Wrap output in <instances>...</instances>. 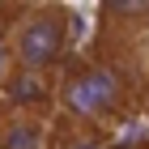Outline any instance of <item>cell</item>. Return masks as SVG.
<instances>
[{"instance_id": "4", "label": "cell", "mask_w": 149, "mask_h": 149, "mask_svg": "<svg viewBox=\"0 0 149 149\" xmlns=\"http://www.w3.org/2000/svg\"><path fill=\"white\" fill-rule=\"evenodd\" d=\"M0 149H47V124L34 111H17L0 124Z\"/></svg>"}, {"instance_id": "1", "label": "cell", "mask_w": 149, "mask_h": 149, "mask_svg": "<svg viewBox=\"0 0 149 149\" xmlns=\"http://www.w3.org/2000/svg\"><path fill=\"white\" fill-rule=\"evenodd\" d=\"M4 51L22 68L51 72L68 51V13L60 4H34L30 13L17 17V26H9Z\"/></svg>"}, {"instance_id": "2", "label": "cell", "mask_w": 149, "mask_h": 149, "mask_svg": "<svg viewBox=\"0 0 149 149\" xmlns=\"http://www.w3.org/2000/svg\"><path fill=\"white\" fill-rule=\"evenodd\" d=\"M56 102L64 115L94 124V119H107V115H115L124 107V81L107 64H77L56 85Z\"/></svg>"}, {"instance_id": "7", "label": "cell", "mask_w": 149, "mask_h": 149, "mask_svg": "<svg viewBox=\"0 0 149 149\" xmlns=\"http://www.w3.org/2000/svg\"><path fill=\"white\" fill-rule=\"evenodd\" d=\"M141 60H145V64H149V22H141Z\"/></svg>"}, {"instance_id": "3", "label": "cell", "mask_w": 149, "mask_h": 149, "mask_svg": "<svg viewBox=\"0 0 149 149\" xmlns=\"http://www.w3.org/2000/svg\"><path fill=\"white\" fill-rule=\"evenodd\" d=\"M0 90L9 98L17 111H38V107L51 102V72H38V68H22V64H13L9 60V72L0 81Z\"/></svg>"}, {"instance_id": "8", "label": "cell", "mask_w": 149, "mask_h": 149, "mask_svg": "<svg viewBox=\"0 0 149 149\" xmlns=\"http://www.w3.org/2000/svg\"><path fill=\"white\" fill-rule=\"evenodd\" d=\"M9 26H13V13H9V4H4V0H0V38L9 34Z\"/></svg>"}, {"instance_id": "6", "label": "cell", "mask_w": 149, "mask_h": 149, "mask_svg": "<svg viewBox=\"0 0 149 149\" xmlns=\"http://www.w3.org/2000/svg\"><path fill=\"white\" fill-rule=\"evenodd\" d=\"M60 149H107V145H102L98 136H90V132H72V136L64 141Z\"/></svg>"}, {"instance_id": "5", "label": "cell", "mask_w": 149, "mask_h": 149, "mask_svg": "<svg viewBox=\"0 0 149 149\" xmlns=\"http://www.w3.org/2000/svg\"><path fill=\"white\" fill-rule=\"evenodd\" d=\"M102 22L107 26L149 22V0H102Z\"/></svg>"}]
</instances>
